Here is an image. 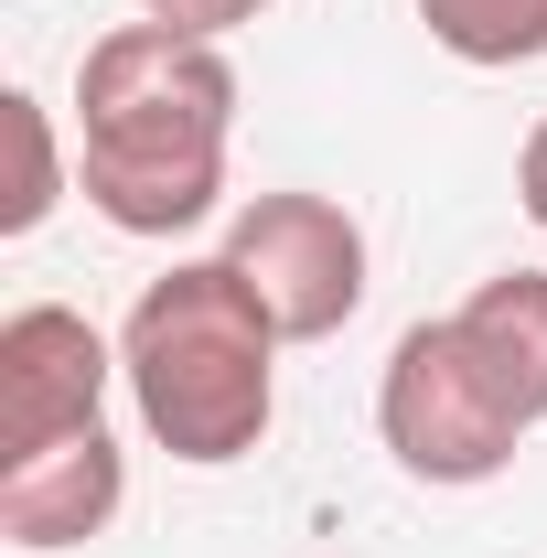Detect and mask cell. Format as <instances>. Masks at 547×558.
<instances>
[{"instance_id":"cell-1","label":"cell","mask_w":547,"mask_h":558,"mask_svg":"<svg viewBox=\"0 0 547 558\" xmlns=\"http://www.w3.org/2000/svg\"><path fill=\"white\" fill-rule=\"evenodd\" d=\"M236 65L205 33L119 22L75 65V183L119 236H183L226 205Z\"/></svg>"},{"instance_id":"cell-2","label":"cell","mask_w":547,"mask_h":558,"mask_svg":"<svg viewBox=\"0 0 547 558\" xmlns=\"http://www.w3.org/2000/svg\"><path fill=\"white\" fill-rule=\"evenodd\" d=\"M279 344L290 333L226 258H172L161 279H139L130 323H119V387L172 462L226 473L279 418Z\"/></svg>"},{"instance_id":"cell-3","label":"cell","mask_w":547,"mask_h":558,"mask_svg":"<svg viewBox=\"0 0 547 558\" xmlns=\"http://www.w3.org/2000/svg\"><path fill=\"white\" fill-rule=\"evenodd\" d=\"M376 429H387L398 473H409V484H440V494L494 484V473L515 462V440H526V418L505 409V387L483 376V354L462 344L451 312L398 333L387 376H376Z\"/></svg>"},{"instance_id":"cell-4","label":"cell","mask_w":547,"mask_h":558,"mask_svg":"<svg viewBox=\"0 0 547 558\" xmlns=\"http://www.w3.org/2000/svg\"><path fill=\"white\" fill-rule=\"evenodd\" d=\"M215 258L269 301V323L290 344H333L365 312V226L333 194H247Z\"/></svg>"},{"instance_id":"cell-5","label":"cell","mask_w":547,"mask_h":558,"mask_svg":"<svg viewBox=\"0 0 547 558\" xmlns=\"http://www.w3.org/2000/svg\"><path fill=\"white\" fill-rule=\"evenodd\" d=\"M108 376H119V344L65 312V301H22L0 323V462H33L75 429H108Z\"/></svg>"},{"instance_id":"cell-6","label":"cell","mask_w":547,"mask_h":558,"mask_svg":"<svg viewBox=\"0 0 547 558\" xmlns=\"http://www.w3.org/2000/svg\"><path fill=\"white\" fill-rule=\"evenodd\" d=\"M130 505V451L108 429H75L33 462H0V537L11 548H86Z\"/></svg>"},{"instance_id":"cell-7","label":"cell","mask_w":547,"mask_h":558,"mask_svg":"<svg viewBox=\"0 0 547 558\" xmlns=\"http://www.w3.org/2000/svg\"><path fill=\"white\" fill-rule=\"evenodd\" d=\"M451 323H462V344L483 354V376L505 387V409L537 429L547 418V269H494Z\"/></svg>"},{"instance_id":"cell-8","label":"cell","mask_w":547,"mask_h":558,"mask_svg":"<svg viewBox=\"0 0 547 558\" xmlns=\"http://www.w3.org/2000/svg\"><path fill=\"white\" fill-rule=\"evenodd\" d=\"M418 22L462 65H537L547 54V0H418Z\"/></svg>"},{"instance_id":"cell-9","label":"cell","mask_w":547,"mask_h":558,"mask_svg":"<svg viewBox=\"0 0 547 558\" xmlns=\"http://www.w3.org/2000/svg\"><path fill=\"white\" fill-rule=\"evenodd\" d=\"M0 130H11V194H0V236H33L44 215L65 205V150H54V108L33 86L0 97Z\"/></svg>"},{"instance_id":"cell-10","label":"cell","mask_w":547,"mask_h":558,"mask_svg":"<svg viewBox=\"0 0 547 558\" xmlns=\"http://www.w3.org/2000/svg\"><path fill=\"white\" fill-rule=\"evenodd\" d=\"M150 22H172V33H205V44H226L236 22H258L269 0H139Z\"/></svg>"},{"instance_id":"cell-11","label":"cell","mask_w":547,"mask_h":558,"mask_svg":"<svg viewBox=\"0 0 547 558\" xmlns=\"http://www.w3.org/2000/svg\"><path fill=\"white\" fill-rule=\"evenodd\" d=\"M515 194H526V215H537V236H547V119L526 130V150H515Z\"/></svg>"}]
</instances>
